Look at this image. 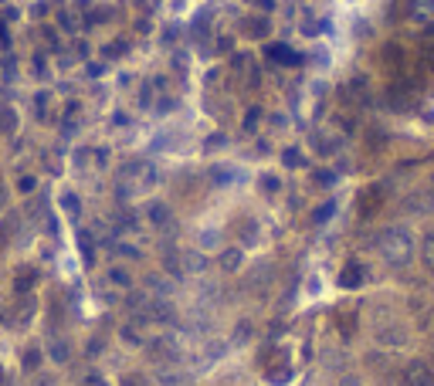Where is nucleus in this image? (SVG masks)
Returning <instances> with one entry per match:
<instances>
[{"mask_svg": "<svg viewBox=\"0 0 434 386\" xmlns=\"http://www.w3.org/2000/svg\"><path fill=\"white\" fill-rule=\"evenodd\" d=\"M377 251L384 254L387 265L404 268V265H411V258H414V241H411V234L407 231L391 227V231H384L380 237H377Z\"/></svg>", "mask_w": 434, "mask_h": 386, "instance_id": "f257e3e1", "label": "nucleus"}, {"mask_svg": "<svg viewBox=\"0 0 434 386\" xmlns=\"http://www.w3.org/2000/svg\"><path fill=\"white\" fill-rule=\"evenodd\" d=\"M157 183V173L150 163H129L122 173H119V196L132 200V196H143V193L153 190Z\"/></svg>", "mask_w": 434, "mask_h": 386, "instance_id": "f03ea898", "label": "nucleus"}, {"mask_svg": "<svg viewBox=\"0 0 434 386\" xmlns=\"http://www.w3.org/2000/svg\"><path fill=\"white\" fill-rule=\"evenodd\" d=\"M129 315L139 322V325H163V322H173V309L163 302V298H129Z\"/></svg>", "mask_w": 434, "mask_h": 386, "instance_id": "7ed1b4c3", "label": "nucleus"}, {"mask_svg": "<svg viewBox=\"0 0 434 386\" xmlns=\"http://www.w3.org/2000/svg\"><path fill=\"white\" fill-rule=\"evenodd\" d=\"M404 383L434 386V363H428V359H411V363L404 366Z\"/></svg>", "mask_w": 434, "mask_h": 386, "instance_id": "20e7f679", "label": "nucleus"}, {"mask_svg": "<svg viewBox=\"0 0 434 386\" xmlns=\"http://www.w3.org/2000/svg\"><path fill=\"white\" fill-rule=\"evenodd\" d=\"M150 356H153L157 366H166V363H177V359H180V349L173 346L170 339H153V343H150Z\"/></svg>", "mask_w": 434, "mask_h": 386, "instance_id": "39448f33", "label": "nucleus"}, {"mask_svg": "<svg viewBox=\"0 0 434 386\" xmlns=\"http://www.w3.org/2000/svg\"><path fill=\"white\" fill-rule=\"evenodd\" d=\"M359 196H363V200H359V214H363V217H373V214H377V207L384 203L380 190H363Z\"/></svg>", "mask_w": 434, "mask_h": 386, "instance_id": "423d86ee", "label": "nucleus"}, {"mask_svg": "<svg viewBox=\"0 0 434 386\" xmlns=\"http://www.w3.org/2000/svg\"><path fill=\"white\" fill-rule=\"evenodd\" d=\"M363 278H366V268H363V265H346L343 274H339V285H343V288H356Z\"/></svg>", "mask_w": 434, "mask_h": 386, "instance_id": "0eeeda50", "label": "nucleus"}, {"mask_svg": "<svg viewBox=\"0 0 434 386\" xmlns=\"http://www.w3.org/2000/svg\"><path fill=\"white\" fill-rule=\"evenodd\" d=\"M180 268H184V274L204 271V258H200L197 251H180Z\"/></svg>", "mask_w": 434, "mask_h": 386, "instance_id": "6e6552de", "label": "nucleus"}, {"mask_svg": "<svg viewBox=\"0 0 434 386\" xmlns=\"http://www.w3.org/2000/svg\"><path fill=\"white\" fill-rule=\"evenodd\" d=\"M268 58L285 61V65H299V54H295L292 48H282V44H272V48H268Z\"/></svg>", "mask_w": 434, "mask_h": 386, "instance_id": "1a4fd4ad", "label": "nucleus"}, {"mask_svg": "<svg viewBox=\"0 0 434 386\" xmlns=\"http://www.w3.org/2000/svg\"><path fill=\"white\" fill-rule=\"evenodd\" d=\"M150 221H153L157 227H166V224H170V207H166V203H150Z\"/></svg>", "mask_w": 434, "mask_h": 386, "instance_id": "9d476101", "label": "nucleus"}, {"mask_svg": "<svg viewBox=\"0 0 434 386\" xmlns=\"http://www.w3.org/2000/svg\"><path fill=\"white\" fill-rule=\"evenodd\" d=\"M106 278H109V288H112V292H126V288H129V274H126V271L112 268Z\"/></svg>", "mask_w": 434, "mask_h": 386, "instance_id": "9b49d317", "label": "nucleus"}, {"mask_svg": "<svg viewBox=\"0 0 434 386\" xmlns=\"http://www.w3.org/2000/svg\"><path fill=\"white\" fill-rule=\"evenodd\" d=\"M421 261L434 271V234H428V237L421 241Z\"/></svg>", "mask_w": 434, "mask_h": 386, "instance_id": "f8f14e48", "label": "nucleus"}, {"mask_svg": "<svg viewBox=\"0 0 434 386\" xmlns=\"http://www.w3.org/2000/svg\"><path fill=\"white\" fill-rule=\"evenodd\" d=\"M265 376H268L272 383H285V380L292 376V369H288V366L282 363V366H268V369H265Z\"/></svg>", "mask_w": 434, "mask_h": 386, "instance_id": "ddd939ff", "label": "nucleus"}, {"mask_svg": "<svg viewBox=\"0 0 434 386\" xmlns=\"http://www.w3.org/2000/svg\"><path fill=\"white\" fill-rule=\"evenodd\" d=\"M336 322H339L343 336H353V329H356V315H353V312H343V315H339Z\"/></svg>", "mask_w": 434, "mask_h": 386, "instance_id": "4468645a", "label": "nucleus"}, {"mask_svg": "<svg viewBox=\"0 0 434 386\" xmlns=\"http://www.w3.org/2000/svg\"><path fill=\"white\" fill-rule=\"evenodd\" d=\"M380 343H404V336H400V329H380V336H377Z\"/></svg>", "mask_w": 434, "mask_h": 386, "instance_id": "2eb2a0df", "label": "nucleus"}, {"mask_svg": "<svg viewBox=\"0 0 434 386\" xmlns=\"http://www.w3.org/2000/svg\"><path fill=\"white\" fill-rule=\"evenodd\" d=\"M14 125H17V116H14L10 109H0V129H3V132H10Z\"/></svg>", "mask_w": 434, "mask_h": 386, "instance_id": "dca6fc26", "label": "nucleus"}, {"mask_svg": "<svg viewBox=\"0 0 434 386\" xmlns=\"http://www.w3.org/2000/svg\"><path fill=\"white\" fill-rule=\"evenodd\" d=\"M51 356H55L58 363H65V356H68V349L61 346V343H55V346H51Z\"/></svg>", "mask_w": 434, "mask_h": 386, "instance_id": "f3484780", "label": "nucleus"}, {"mask_svg": "<svg viewBox=\"0 0 434 386\" xmlns=\"http://www.w3.org/2000/svg\"><path fill=\"white\" fill-rule=\"evenodd\" d=\"M122 386H146V380H143L139 373H132V376H126V380H122Z\"/></svg>", "mask_w": 434, "mask_h": 386, "instance_id": "a211bd4d", "label": "nucleus"}, {"mask_svg": "<svg viewBox=\"0 0 434 386\" xmlns=\"http://www.w3.org/2000/svg\"><path fill=\"white\" fill-rule=\"evenodd\" d=\"M258 119H262V112H258V109H251L248 119H244V129H255V122H258Z\"/></svg>", "mask_w": 434, "mask_h": 386, "instance_id": "6ab92c4d", "label": "nucleus"}, {"mask_svg": "<svg viewBox=\"0 0 434 386\" xmlns=\"http://www.w3.org/2000/svg\"><path fill=\"white\" fill-rule=\"evenodd\" d=\"M65 210H68V214H79V200H75L72 193L65 196Z\"/></svg>", "mask_w": 434, "mask_h": 386, "instance_id": "aec40b11", "label": "nucleus"}, {"mask_svg": "<svg viewBox=\"0 0 434 386\" xmlns=\"http://www.w3.org/2000/svg\"><path fill=\"white\" fill-rule=\"evenodd\" d=\"M285 163H292V166H299V163H302V156L295 153V150H292V153H285Z\"/></svg>", "mask_w": 434, "mask_h": 386, "instance_id": "412c9836", "label": "nucleus"}, {"mask_svg": "<svg viewBox=\"0 0 434 386\" xmlns=\"http://www.w3.org/2000/svg\"><path fill=\"white\" fill-rule=\"evenodd\" d=\"M237 261H241L237 254H224V268H237Z\"/></svg>", "mask_w": 434, "mask_h": 386, "instance_id": "4be33fe9", "label": "nucleus"}, {"mask_svg": "<svg viewBox=\"0 0 434 386\" xmlns=\"http://www.w3.org/2000/svg\"><path fill=\"white\" fill-rule=\"evenodd\" d=\"M17 288H21V292H28V288H31V274H21V281H17Z\"/></svg>", "mask_w": 434, "mask_h": 386, "instance_id": "5701e85b", "label": "nucleus"}, {"mask_svg": "<svg viewBox=\"0 0 434 386\" xmlns=\"http://www.w3.org/2000/svg\"><path fill=\"white\" fill-rule=\"evenodd\" d=\"M339 386H359V383H356L353 376H350V380H343V383H339Z\"/></svg>", "mask_w": 434, "mask_h": 386, "instance_id": "b1692460", "label": "nucleus"}, {"mask_svg": "<svg viewBox=\"0 0 434 386\" xmlns=\"http://www.w3.org/2000/svg\"><path fill=\"white\" fill-rule=\"evenodd\" d=\"M44 386H48V383H44Z\"/></svg>", "mask_w": 434, "mask_h": 386, "instance_id": "393cba45", "label": "nucleus"}]
</instances>
